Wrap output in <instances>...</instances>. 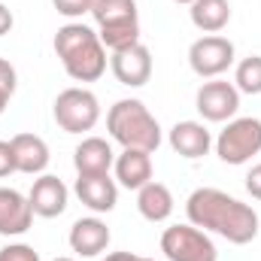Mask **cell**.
I'll use <instances>...</instances> for the list:
<instances>
[{
    "label": "cell",
    "mask_w": 261,
    "mask_h": 261,
    "mask_svg": "<svg viewBox=\"0 0 261 261\" xmlns=\"http://www.w3.org/2000/svg\"><path fill=\"white\" fill-rule=\"evenodd\" d=\"M161 252L167 261H219V249L206 231L186 225H170L161 231Z\"/></svg>",
    "instance_id": "52a82bcc"
},
{
    "label": "cell",
    "mask_w": 261,
    "mask_h": 261,
    "mask_svg": "<svg viewBox=\"0 0 261 261\" xmlns=\"http://www.w3.org/2000/svg\"><path fill=\"white\" fill-rule=\"evenodd\" d=\"M91 18L107 52L128 49L140 43V9L137 0H94Z\"/></svg>",
    "instance_id": "277c9868"
},
{
    "label": "cell",
    "mask_w": 261,
    "mask_h": 261,
    "mask_svg": "<svg viewBox=\"0 0 261 261\" xmlns=\"http://www.w3.org/2000/svg\"><path fill=\"white\" fill-rule=\"evenodd\" d=\"M9 173H18L15 170V155H12L9 140H0V179H6Z\"/></svg>",
    "instance_id": "d4e9b609"
},
{
    "label": "cell",
    "mask_w": 261,
    "mask_h": 261,
    "mask_svg": "<svg viewBox=\"0 0 261 261\" xmlns=\"http://www.w3.org/2000/svg\"><path fill=\"white\" fill-rule=\"evenodd\" d=\"M73 192L82 200V206H88L94 216L113 213L116 203H119V182L110 173H100V176H76Z\"/></svg>",
    "instance_id": "9a60e30c"
},
{
    "label": "cell",
    "mask_w": 261,
    "mask_h": 261,
    "mask_svg": "<svg viewBox=\"0 0 261 261\" xmlns=\"http://www.w3.org/2000/svg\"><path fill=\"white\" fill-rule=\"evenodd\" d=\"M100 261H155V258H146V255H134V252H110L107 258Z\"/></svg>",
    "instance_id": "83f0119b"
},
{
    "label": "cell",
    "mask_w": 261,
    "mask_h": 261,
    "mask_svg": "<svg viewBox=\"0 0 261 261\" xmlns=\"http://www.w3.org/2000/svg\"><path fill=\"white\" fill-rule=\"evenodd\" d=\"M234 85L240 94H261V55H249L234 67Z\"/></svg>",
    "instance_id": "44dd1931"
},
{
    "label": "cell",
    "mask_w": 261,
    "mask_h": 261,
    "mask_svg": "<svg viewBox=\"0 0 261 261\" xmlns=\"http://www.w3.org/2000/svg\"><path fill=\"white\" fill-rule=\"evenodd\" d=\"M52 261H76V258H52Z\"/></svg>",
    "instance_id": "f546056e"
},
{
    "label": "cell",
    "mask_w": 261,
    "mask_h": 261,
    "mask_svg": "<svg viewBox=\"0 0 261 261\" xmlns=\"http://www.w3.org/2000/svg\"><path fill=\"white\" fill-rule=\"evenodd\" d=\"M116 182L122 189L140 192L146 182H152V152L143 149H122V155H116Z\"/></svg>",
    "instance_id": "ac0fdd59"
},
{
    "label": "cell",
    "mask_w": 261,
    "mask_h": 261,
    "mask_svg": "<svg viewBox=\"0 0 261 261\" xmlns=\"http://www.w3.org/2000/svg\"><path fill=\"white\" fill-rule=\"evenodd\" d=\"M195 107L203 122H231L240 110V91L228 79H206L195 94Z\"/></svg>",
    "instance_id": "9c48e42d"
},
{
    "label": "cell",
    "mask_w": 261,
    "mask_h": 261,
    "mask_svg": "<svg viewBox=\"0 0 261 261\" xmlns=\"http://www.w3.org/2000/svg\"><path fill=\"white\" fill-rule=\"evenodd\" d=\"M34 225V210L28 195L0 186V237H21Z\"/></svg>",
    "instance_id": "5bb4252c"
},
{
    "label": "cell",
    "mask_w": 261,
    "mask_h": 261,
    "mask_svg": "<svg viewBox=\"0 0 261 261\" xmlns=\"http://www.w3.org/2000/svg\"><path fill=\"white\" fill-rule=\"evenodd\" d=\"M15 88H18V73H15V67L9 64L6 58H0V116H3L6 103L12 100Z\"/></svg>",
    "instance_id": "7402d4cb"
},
{
    "label": "cell",
    "mask_w": 261,
    "mask_h": 261,
    "mask_svg": "<svg viewBox=\"0 0 261 261\" xmlns=\"http://www.w3.org/2000/svg\"><path fill=\"white\" fill-rule=\"evenodd\" d=\"M173 3H182V6H192L195 0H173Z\"/></svg>",
    "instance_id": "f1b7e54d"
},
{
    "label": "cell",
    "mask_w": 261,
    "mask_h": 261,
    "mask_svg": "<svg viewBox=\"0 0 261 261\" xmlns=\"http://www.w3.org/2000/svg\"><path fill=\"white\" fill-rule=\"evenodd\" d=\"M116 164V152L113 143L103 137H85L76 149H73V167L79 176H100L110 173Z\"/></svg>",
    "instance_id": "2e32d148"
},
{
    "label": "cell",
    "mask_w": 261,
    "mask_h": 261,
    "mask_svg": "<svg viewBox=\"0 0 261 261\" xmlns=\"http://www.w3.org/2000/svg\"><path fill=\"white\" fill-rule=\"evenodd\" d=\"M0 261H40V252L28 243H9L0 249Z\"/></svg>",
    "instance_id": "cb8c5ba5"
},
{
    "label": "cell",
    "mask_w": 261,
    "mask_h": 261,
    "mask_svg": "<svg viewBox=\"0 0 261 261\" xmlns=\"http://www.w3.org/2000/svg\"><path fill=\"white\" fill-rule=\"evenodd\" d=\"M12 24H15V18H12V9H9L6 3H0V37H6V34L12 31Z\"/></svg>",
    "instance_id": "4316f807"
},
{
    "label": "cell",
    "mask_w": 261,
    "mask_h": 261,
    "mask_svg": "<svg viewBox=\"0 0 261 261\" xmlns=\"http://www.w3.org/2000/svg\"><path fill=\"white\" fill-rule=\"evenodd\" d=\"M12 146V155H15V170L18 173H28V176H40L46 173L52 155H49V143L37 134H15L9 140Z\"/></svg>",
    "instance_id": "e0dca14e"
},
{
    "label": "cell",
    "mask_w": 261,
    "mask_h": 261,
    "mask_svg": "<svg viewBox=\"0 0 261 261\" xmlns=\"http://www.w3.org/2000/svg\"><path fill=\"white\" fill-rule=\"evenodd\" d=\"M28 200H31V210L34 216L40 219H55L67 210V200H70V192H67L64 179L52 176V173H40L28 192Z\"/></svg>",
    "instance_id": "7c38bea8"
},
{
    "label": "cell",
    "mask_w": 261,
    "mask_h": 261,
    "mask_svg": "<svg viewBox=\"0 0 261 261\" xmlns=\"http://www.w3.org/2000/svg\"><path fill=\"white\" fill-rule=\"evenodd\" d=\"M167 143L170 149L179 155V158H189V161H197L203 155H210L213 149V134L203 122H195V119H186V122H176L173 128L167 130Z\"/></svg>",
    "instance_id": "4fadbf2b"
},
{
    "label": "cell",
    "mask_w": 261,
    "mask_h": 261,
    "mask_svg": "<svg viewBox=\"0 0 261 261\" xmlns=\"http://www.w3.org/2000/svg\"><path fill=\"white\" fill-rule=\"evenodd\" d=\"M52 46H55V55L64 67V73L73 82H97L107 73V64H110L107 46L100 43L97 31L85 21L61 24Z\"/></svg>",
    "instance_id": "7a4b0ae2"
},
{
    "label": "cell",
    "mask_w": 261,
    "mask_h": 261,
    "mask_svg": "<svg viewBox=\"0 0 261 261\" xmlns=\"http://www.w3.org/2000/svg\"><path fill=\"white\" fill-rule=\"evenodd\" d=\"M189 18L200 34H219L231 21V3L228 0H195L189 6Z\"/></svg>",
    "instance_id": "ffe728a7"
},
{
    "label": "cell",
    "mask_w": 261,
    "mask_h": 261,
    "mask_svg": "<svg viewBox=\"0 0 261 261\" xmlns=\"http://www.w3.org/2000/svg\"><path fill=\"white\" fill-rule=\"evenodd\" d=\"M186 216L195 228L234 246H246L258 237V213L222 189H195L186 200Z\"/></svg>",
    "instance_id": "6da1fadb"
},
{
    "label": "cell",
    "mask_w": 261,
    "mask_h": 261,
    "mask_svg": "<svg viewBox=\"0 0 261 261\" xmlns=\"http://www.w3.org/2000/svg\"><path fill=\"white\" fill-rule=\"evenodd\" d=\"M107 130L110 140H116L122 149H143L155 152L164 140L158 119L149 113V107L137 97H122L107 113Z\"/></svg>",
    "instance_id": "3957f363"
},
{
    "label": "cell",
    "mask_w": 261,
    "mask_h": 261,
    "mask_svg": "<svg viewBox=\"0 0 261 261\" xmlns=\"http://www.w3.org/2000/svg\"><path fill=\"white\" fill-rule=\"evenodd\" d=\"M110 70L113 76L128 85V88H143L152 79V52L143 43H134L128 49L110 52Z\"/></svg>",
    "instance_id": "30bf717a"
},
{
    "label": "cell",
    "mask_w": 261,
    "mask_h": 261,
    "mask_svg": "<svg viewBox=\"0 0 261 261\" xmlns=\"http://www.w3.org/2000/svg\"><path fill=\"white\" fill-rule=\"evenodd\" d=\"M246 192L255 197V200H261V164H255V167L246 173Z\"/></svg>",
    "instance_id": "484cf974"
},
{
    "label": "cell",
    "mask_w": 261,
    "mask_h": 261,
    "mask_svg": "<svg viewBox=\"0 0 261 261\" xmlns=\"http://www.w3.org/2000/svg\"><path fill=\"white\" fill-rule=\"evenodd\" d=\"M213 149L219 155V161L240 167L249 164L261 152V119L255 116H234L231 122H225V128L219 130V137L213 140Z\"/></svg>",
    "instance_id": "5b68a950"
},
{
    "label": "cell",
    "mask_w": 261,
    "mask_h": 261,
    "mask_svg": "<svg viewBox=\"0 0 261 261\" xmlns=\"http://www.w3.org/2000/svg\"><path fill=\"white\" fill-rule=\"evenodd\" d=\"M110 240H113V234H110V228H107V222L100 216L76 219L73 228H70V237H67L70 249L79 258H97V255H103L110 249Z\"/></svg>",
    "instance_id": "8fae6325"
},
{
    "label": "cell",
    "mask_w": 261,
    "mask_h": 261,
    "mask_svg": "<svg viewBox=\"0 0 261 261\" xmlns=\"http://www.w3.org/2000/svg\"><path fill=\"white\" fill-rule=\"evenodd\" d=\"M52 116H55V125L64 134H88L100 122V100L85 85H73L55 97Z\"/></svg>",
    "instance_id": "8992f818"
},
{
    "label": "cell",
    "mask_w": 261,
    "mask_h": 261,
    "mask_svg": "<svg viewBox=\"0 0 261 261\" xmlns=\"http://www.w3.org/2000/svg\"><path fill=\"white\" fill-rule=\"evenodd\" d=\"M234 64H237V49L222 34L197 37L195 43L189 46V67L200 79H219L222 73H228Z\"/></svg>",
    "instance_id": "ba28073f"
},
{
    "label": "cell",
    "mask_w": 261,
    "mask_h": 261,
    "mask_svg": "<svg viewBox=\"0 0 261 261\" xmlns=\"http://www.w3.org/2000/svg\"><path fill=\"white\" fill-rule=\"evenodd\" d=\"M52 6L58 9V15H64L70 21H82V15H91L94 0H52Z\"/></svg>",
    "instance_id": "603a6c76"
},
{
    "label": "cell",
    "mask_w": 261,
    "mask_h": 261,
    "mask_svg": "<svg viewBox=\"0 0 261 261\" xmlns=\"http://www.w3.org/2000/svg\"><path fill=\"white\" fill-rule=\"evenodd\" d=\"M173 206H176V200H173V192L164 186V182H146L140 192H137V210H140V216L146 219V222H152V225H161V222H167L170 216H173Z\"/></svg>",
    "instance_id": "d6986e66"
}]
</instances>
